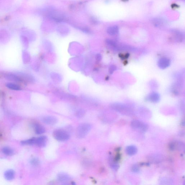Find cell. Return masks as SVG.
I'll list each match as a JSON object with an SVG mask.
<instances>
[{"label": "cell", "mask_w": 185, "mask_h": 185, "mask_svg": "<svg viewBox=\"0 0 185 185\" xmlns=\"http://www.w3.org/2000/svg\"><path fill=\"white\" fill-rule=\"evenodd\" d=\"M47 141V138L45 136H42L40 137L36 138V145L39 147H44L46 146Z\"/></svg>", "instance_id": "cell-10"}, {"label": "cell", "mask_w": 185, "mask_h": 185, "mask_svg": "<svg viewBox=\"0 0 185 185\" xmlns=\"http://www.w3.org/2000/svg\"><path fill=\"white\" fill-rule=\"evenodd\" d=\"M132 171L134 172V173H137L140 171L139 167L137 165H134L132 167Z\"/></svg>", "instance_id": "cell-26"}, {"label": "cell", "mask_w": 185, "mask_h": 185, "mask_svg": "<svg viewBox=\"0 0 185 185\" xmlns=\"http://www.w3.org/2000/svg\"><path fill=\"white\" fill-rule=\"evenodd\" d=\"M116 70L117 67L115 66L114 65H111L109 68V73L110 74H112Z\"/></svg>", "instance_id": "cell-25"}, {"label": "cell", "mask_w": 185, "mask_h": 185, "mask_svg": "<svg viewBox=\"0 0 185 185\" xmlns=\"http://www.w3.org/2000/svg\"><path fill=\"white\" fill-rule=\"evenodd\" d=\"M183 1H184V0H183Z\"/></svg>", "instance_id": "cell-28"}, {"label": "cell", "mask_w": 185, "mask_h": 185, "mask_svg": "<svg viewBox=\"0 0 185 185\" xmlns=\"http://www.w3.org/2000/svg\"><path fill=\"white\" fill-rule=\"evenodd\" d=\"M160 95L156 92H152L147 97V100L150 102L152 103H157L160 101Z\"/></svg>", "instance_id": "cell-9"}, {"label": "cell", "mask_w": 185, "mask_h": 185, "mask_svg": "<svg viewBox=\"0 0 185 185\" xmlns=\"http://www.w3.org/2000/svg\"><path fill=\"white\" fill-rule=\"evenodd\" d=\"M30 163L32 165L34 166H38L40 163V161L37 158H32L30 161Z\"/></svg>", "instance_id": "cell-24"}, {"label": "cell", "mask_w": 185, "mask_h": 185, "mask_svg": "<svg viewBox=\"0 0 185 185\" xmlns=\"http://www.w3.org/2000/svg\"><path fill=\"white\" fill-rule=\"evenodd\" d=\"M138 149L134 145H130L127 147L125 152L128 155L132 156L137 153Z\"/></svg>", "instance_id": "cell-11"}, {"label": "cell", "mask_w": 185, "mask_h": 185, "mask_svg": "<svg viewBox=\"0 0 185 185\" xmlns=\"http://www.w3.org/2000/svg\"><path fill=\"white\" fill-rule=\"evenodd\" d=\"M172 32H173V35H174L175 38H177L178 40H183V35L181 32L177 30H173Z\"/></svg>", "instance_id": "cell-21"}, {"label": "cell", "mask_w": 185, "mask_h": 185, "mask_svg": "<svg viewBox=\"0 0 185 185\" xmlns=\"http://www.w3.org/2000/svg\"><path fill=\"white\" fill-rule=\"evenodd\" d=\"M184 143L181 141H175L170 143V148L172 150H181L184 149Z\"/></svg>", "instance_id": "cell-5"}, {"label": "cell", "mask_w": 185, "mask_h": 185, "mask_svg": "<svg viewBox=\"0 0 185 185\" xmlns=\"http://www.w3.org/2000/svg\"><path fill=\"white\" fill-rule=\"evenodd\" d=\"M91 125L89 123H84L79 125L77 129L76 136L79 139L84 137L89 133Z\"/></svg>", "instance_id": "cell-2"}, {"label": "cell", "mask_w": 185, "mask_h": 185, "mask_svg": "<svg viewBox=\"0 0 185 185\" xmlns=\"http://www.w3.org/2000/svg\"><path fill=\"white\" fill-rule=\"evenodd\" d=\"M170 60L167 58L163 57L159 59L158 62V65L161 69H165L170 66Z\"/></svg>", "instance_id": "cell-6"}, {"label": "cell", "mask_w": 185, "mask_h": 185, "mask_svg": "<svg viewBox=\"0 0 185 185\" xmlns=\"http://www.w3.org/2000/svg\"><path fill=\"white\" fill-rule=\"evenodd\" d=\"M153 24L156 27H162L165 24V22L163 19L160 18H155L152 20Z\"/></svg>", "instance_id": "cell-17"}, {"label": "cell", "mask_w": 185, "mask_h": 185, "mask_svg": "<svg viewBox=\"0 0 185 185\" xmlns=\"http://www.w3.org/2000/svg\"><path fill=\"white\" fill-rule=\"evenodd\" d=\"M3 153L9 156L12 155L14 154V151L10 148L6 147L2 149Z\"/></svg>", "instance_id": "cell-20"}, {"label": "cell", "mask_w": 185, "mask_h": 185, "mask_svg": "<svg viewBox=\"0 0 185 185\" xmlns=\"http://www.w3.org/2000/svg\"><path fill=\"white\" fill-rule=\"evenodd\" d=\"M4 77L6 79L11 81L17 82H22L24 81V80L20 75H17L12 73H6Z\"/></svg>", "instance_id": "cell-7"}, {"label": "cell", "mask_w": 185, "mask_h": 185, "mask_svg": "<svg viewBox=\"0 0 185 185\" xmlns=\"http://www.w3.org/2000/svg\"><path fill=\"white\" fill-rule=\"evenodd\" d=\"M54 137L57 140L64 141L67 140L70 138V136L67 131L62 130H57L53 133Z\"/></svg>", "instance_id": "cell-3"}, {"label": "cell", "mask_w": 185, "mask_h": 185, "mask_svg": "<svg viewBox=\"0 0 185 185\" xmlns=\"http://www.w3.org/2000/svg\"><path fill=\"white\" fill-rule=\"evenodd\" d=\"M4 177L8 181L13 179L14 177V172L13 170H9L6 171L4 173Z\"/></svg>", "instance_id": "cell-15"}, {"label": "cell", "mask_w": 185, "mask_h": 185, "mask_svg": "<svg viewBox=\"0 0 185 185\" xmlns=\"http://www.w3.org/2000/svg\"><path fill=\"white\" fill-rule=\"evenodd\" d=\"M86 112L83 109H80L77 111L76 113V116L78 118H81L84 116Z\"/></svg>", "instance_id": "cell-23"}, {"label": "cell", "mask_w": 185, "mask_h": 185, "mask_svg": "<svg viewBox=\"0 0 185 185\" xmlns=\"http://www.w3.org/2000/svg\"><path fill=\"white\" fill-rule=\"evenodd\" d=\"M107 33L111 36H114L118 34L119 32V28L117 26H112L109 27L107 29Z\"/></svg>", "instance_id": "cell-14"}, {"label": "cell", "mask_w": 185, "mask_h": 185, "mask_svg": "<svg viewBox=\"0 0 185 185\" xmlns=\"http://www.w3.org/2000/svg\"><path fill=\"white\" fill-rule=\"evenodd\" d=\"M36 138V137H33L27 140L22 141H21V144L23 145H32L35 144Z\"/></svg>", "instance_id": "cell-19"}, {"label": "cell", "mask_w": 185, "mask_h": 185, "mask_svg": "<svg viewBox=\"0 0 185 185\" xmlns=\"http://www.w3.org/2000/svg\"><path fill=\"white\" fill-rule=\"evenodd\" d=\"M106 44L109 48L115 51L119 50V46L115 41L110 39H107L106 41Z\"/></svg>", "instance_id": "cell-12"}, {"label": "cell", "mask_w": 185, "mask_h": 185, "mask_svg": "<svg viewBox=\"0 0 185 185\" xmlns=\"http://www.w3.org/2000/svg\"><path fill=\"white\" fill-rule=\"evenodd\" d=\"M110 165L111 168L112 169L115 170H117L119 168V165L117 164L116 161L114 160H111L110 162Z\"/></svg>", "instance_id": "cell-22"}, {"label": "cell", "mask_w": 185, "mask_h": 185, "mask_svg": "<svg viewBox=\"0 0 185 185\" xmlns=\"http://www.w3.org/2000/svg\"><path fill=\"white\" fill-rule=\"evenodd\" d=\"M96 59L98 62L101 61L102 59V56L100 54H97L96 55Z\"/></svg>", "instance_id": "cell-27"}, {"label": "cell", "mask_w": 185, "mask_h": 185, "mask_svg": "<svg viewBox=\"0 0 185 185\" xmlns=\"http://www.w3.org/2000/svg\"><path fill=\"white\" fill-rule=\"evenodd\" d=\"M58 180L59 181L64 182L68 181L71 180V177L67 173H60L57 175Z\"/></svg>", "instance_id": "cell-13"}, {"label": "cell", "mask_w": 185, "mask_h": 185, "mask_svg": "<svg viewBox=\"0 0 185 185\" xmlns=\"http://www.w3.org/2000/svg\"><path fill=\"white\" fill-rule=\"evenodd\" d=\"M35 132L37 134L40 135L42 134L45 132V129L42 125L39 124L35 125Z\"/></svg>", "instance_id": "cell-16"}, {"label": "cell", "mask_w": 185, "mask_h": 185, "mask_svg": "<svg viewBox=\"0 0 185 185\" xmlns=\"http://www.w3.org/2000/svg\"><path fill=\"white\" fill-rule=\"evenodd\" d=\"M42 120L43 123L50 125H55L58 122L57 119L53 116L45 117L42 119Z\"/></svg>", "instance_id": "cell-8"}, {"label": "cell", "mask_w": 185, "mask_h": 185, "mask_svg": "<svg viewBox=\"0 0 185 185\" xmlns=\"http://www.w3.org/2000/svg\"><path fill=\"white\" fill-rule=\"evenodd\" d=\"M6 86L9 89L15 90V91H19L21 90V87L18 85L15 84L9 83L6 85Z\"/></svg>", "instance_id": "cell-18"}, {"label": "cell", "mask_w": 185, "mask_h": 185, "mask_svg": "<svg viewBox=\"0 0 185 185\" xmlns=\"http://www.w3.org/2000/svg\"><path fill=\"white\" fill-rule=\"evenodd\" d=\"M111 107L113 110L122 115L130 116L133 114V111L131 108L125 104H113L111 105Z\"/></svg>", "instance_id": "cell-1"}, {"label": "cell", "mask_w": 185, "mask_h": 185, "mask_svg": "<svg viewBox=\"0 0 185 185\" xmlns=\"http://www.w3.org/2000/svg\"><path fill=\"white\" fill-rule=\"evenodd\" d=\"M131 125L132 127L134 129L143 132H146L148 128V126L146 124L139 120H132L131 122Z\"/></svg>", "instance_id": "cell-4"}]
</instances>
